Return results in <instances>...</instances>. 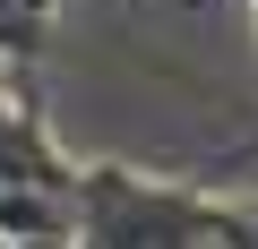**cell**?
<instances>
[{
  "mask_svg": "<svg viewBox=\"0 0 258 249\" xmlns=\"http://www.w3.org/2000/svg\"><path fill=\"white\" fill-rule=\"evenodd\" d=\"M69 240L86 249H249V206L129 172V163H69Z\"/></svg>",
  "mask_w": 258,
  "mask_h": 249,
  "instance_id": "1",
  "label": "cell"
},
{
  "mask_svg": "<svg viewBox=\"0 0 258 249\" xmlns=\"http://www.w3.org/2000/svg\"><path fill=\"white\" fill-rule=\"evenodd\" d=\"M52 18H60V0H0V77L26 86V69L52 43Z\"/></svg>",
  "mask_w": 258,
  "mask_h": 249,
  "instance_id": "2",
  "label": "cell"
},
{
  "mask_svg": "<svg viewBox=\"0 0 258 249\" xmlns=\"http://www.w3.org/2000/svg\"><path fill=\"white\" fill-rule=\"evenodd\" d=\"M249 249H258V206H249Z\"/></svg>",
  "mask_w": 258,
  "mask_h": 249,
  "instance_id": "3",
  "label": "cell"
}]
</instances>
